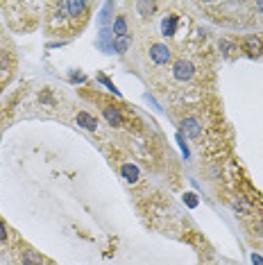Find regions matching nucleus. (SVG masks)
I'll return each mask as SVG.
<instances>
[{
  "label": "nucleus",
  "instance_id": "1",
  "mask_svg": "<svg viewBox=\"0 0 263 265\" xmlns=\"http://www.w3.org/2000/svg\"><path fill=\"white\" fill-rule=\"evenodd\" d=\"M195 75V66H193L191 61L186 59H177L172 63V77L180 79V82H188V79H193Z\"/></svg>",
  "mask_w": 263,
  "mask_h": 265
},
{
  "label": "nucleus",
  "instance_id": "2",
  "mask_svg": "<svg viewBox=\"0 0 263 265\" xmlns=\"http://www.w3.org/2000/svg\"><path fill=\"white\" fill-rule=\"evenodd\" d=\"M150 59L155 63H159V66H164V63L172 59V52H170V48L164 43H152L150 46Z\"/></svg>",
  "mask_w": 263,
  "mask_h": 265
},
{
  "label": "nucleus",
  "instance_id": "3",
  "mask_svg": "<svg viewBox=\"0 0 263 265\" xmlns=\"http://www.w3.org/2000/svg\"><path fill=\"white\" fill-rule=\"evenodd\" d=\"M182 131L188 136V139H200L202 136V127L195 118H184L182 120Z\"/></svg>",
  "mask_w": 263,
  "mask_h": 265
},
{
  "label": "nucleus",
  "instance_id": "4",
  "mask_svg": "<svg viewBox=\"0 0 263 265\" xmlns=\"http://www.w3.org/2000/svg\"><path fill=\"white\" fill-rule=\"evenodd\" d=\"M86 7L89 5L86 3H82V0H73V3H64V12L66 16H71V18H77L80 14L86 12Z\"/></svg>",
  "mask_w": 263,
  "mask_h": 265
},
{
  "label": "nucleus",
  "instance_id": "5",
  "mask_svg": "<svg viewBox=\"0 0 263 265\" xmlns=\"http://www.w3.org/2000/svg\"><path fill=\"white\" fill-rule=\"evenodd\" d=\"M77 125H82L84 129H89V131H96L98 129V118H93V116L86 114V111H80V114H77Z\"/></svg>",
  "mask_w": 263,
  "mask_h": 265
},
{
  "label": "nucleus",
  "instance_id": "6",
  "mask_svg": "<svg viewBox=\"0 0 263 265\" xmlns=\"http://www.w3.org/2000/svg\"><path fill=\"white\" fill-rule=\"evenodd\" d=\"M243 43H245V50L250 52L252 57H256V55H261L263 52V43H261L259 36H245Z\"/></svg>",
  "mask_w": 263,
  "mask_h": 265
},
{
  "label": "nucleus",
  "instance_id": "7",
  "mask_svg": "<svg viewBox=\"0 0 263 265\" xmlns=\"http://www.w3.org/2000/svg\"><path fill=\"white\" fill-rule=\"evenodd\" d=\"M102 114H104V118H107L109 125H114V127H120V125H123V114H120V111L116 109V107H104Z\"/></svg>",
  "mask_w": 263,
  "mask_h": 265
},
{
  "label": "nucleus",
  "instance_id": "8",
  "mask_svg": "<svg viewBox=\"0 0 263 265\" xmlns=\"http://www.w3.org/2000/svg\"><path fill=\"white\" fill-rule=\"evenodd\" d=\"M120 172H123V177L127 179L129 184H136V182H139V168L132 166V163H125V166L120 168Z\"/></svg>",
  "mask_w": 263,
  "mask_h": 265
},
{
  "label": "nucleus",
  "instance_id": "9",
  "mask_svg": "<svg viewBox=\"0 0 263 265\" xmlns=\"http://www.w3.org/2000/svg\"><path fill=\"white\" fill-rule=\"evenodd\" d=\"M114 34H116V39H118V36H127V20H125V16H116Z\"/></svg>",
  "mask_w": 263,
  "mask_h": 265
},
{
  "label": "nucleus",
  "instance_id": "10",
  "mask_svg": "<svg viewBox=\"0 0 263 265\" xmlns=\"http://www.w3.org/2000/svg\"><path fill=\"white\" fill-rule=\"evenodd\" d=\"M23 265H43V258L36 252H23Z\"/></svg>",
  "mask_w": 263,
  "mask_h": 265
},
{
  "label": "nucleus",
  "instance_id": "11",
  "mask_svg": "<svg viewBox=\"0 0 263 265\" xmlns=\"http://www.w3.org/2000/svg\"><path fill=\"white\" fill-rule=\"evenodd\" d=\"M177 30V16H168V18L164 20V34L166 36H172Z\"/></svg>",
  "mask_w": 263,
  "mask_h": 265
},
{
  "label": "nucleus",
  "instance_id": "12",
  "mask_svg": "<svg viewBox=\"0 0 263 265\" xmlns=\"http://www.w3.org/2000/svg\"><path fill=\"white\" fill-rule=\"evenodd\" d=\"M136 7H139V12L143 16H150L152 12H155V3H139Z\"/></svg>",
  "mask_w": 263,
  "mask_h": 265
},
{
  "label": "nucleus",
  "instance_id": "13",
  "mask_svg": "<svg viewBox=\"0 0 263 265\" xmlns=\"http://www.w3.org/2000/svg\"><path fill=\"white\" fill-rule=\"evenodd\" d=\"M116 50H120V52H125L127 50V36H118V39H116Z\"/></svg>",
  "mask_w": 263,
  "mask_h": 265
},
{
  "label": "nucleus",
  "instance_id": "14",
  "mask_svg": "<svg viewBox=\"0 0 263 265\" xmlns=\"http://www.w3.org/2000/svg\"><path fill=\"white\" fill-rule=\"evenodd\" d=\"M220 50H227V52H234V46H231V43H229V41H227V39H223V41H220Z\"/></svg>",
  "mask_w": 263,
  "mask_h": 265
},
{
  "label": "nucleus",
  "instance_id": "15",
  "mask_svg": "<svg viewBox=\"0 0 263 265\" xmlns=\"http://www.w3.org/2000/svg\"><path fill=\"white\" fill-rule=\"evenodd\" d=\"M7 71V57H5V52H0V73Z\"/></svg>",
  "mask_w": 263,
  "mask_h": 265
},
{
  "label": "nucleus",
  "instance_id": "16",
  "mask_svg": "<svg viewBox=\"0 0 263 265\" xmlns=\"http://www.w3.org/2000/svg\"><path fill=\"white\" fill-rule=\"evenodd\" d=\"M7 240V229H5V225L0 222V242H5Z\"/></svg>",
  "mask_w": 263,
  "mask_h": 265
},
{
  "label": "nucleus",
  "instance_id": "17",
  "mask_svg": "<svg viewBox=\"0 0 263 265\" xmlns=\"http://www.w3.org/2000/svg\"><path fill=\"white\" fill-rule=\"evenodd\" d=\"M254 231H256V236H263V220H259L254 225Z\"/></svg>",
  "mask_w": 263,
  "mask_h": 265
},
{
  "label": "nucleus",
  "instance_id": "18",
  "mask_svg": "<svg viewBox=\"0 0 263 265\" xmlns=\"http://www.w3.org/2000/svg\"><path fill=\"white\" fill-rule=\"evenodd\" d=\"M186 202H188V206H195L198 202H195V195H186Z\"/></svg>",
  "mask_w": 263,
  "mask_h": 265
},
{
  "label": "nucleus",
  "instance_id": "19",
  "mask_svg": "<svg viewBox=\"0 0 263 265\" xmlns=\"http://www.w3.org/2000/svg\"><path fill=\"white\" fill-rule=\"evenodd\" d=\"M256 12L263 14V0H259V3H256Z\"/></svg>",
  "mask_w": 263,
  "mask_h": 265
},
{
  "label": "nucleus",
  "instance_id": "20",
  "mask_svg": "<svg viewBox=\"0 0 263 265\" xmlns=\"http://www.w3.org/2000/svg\"><path fill=\"white\" fill-rule=\"evenodd\" d=\"M252 261H254V265H263V261H261L259 256H254V258H252Z\"/></svg>",
  "mask_w": 263,
  "mask_h": 265
}]
</instances>
